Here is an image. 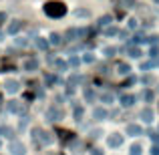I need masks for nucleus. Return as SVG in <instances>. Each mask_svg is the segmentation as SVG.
<instances>
[{
    "label": "nucleus",
    "mask_w": 159,
    "mask_h": 155,
    "mask_svg": "<svg viewBox=\"0 0 159 155\" xmlns=\"http://www.w3.org/2000/svg\"><path fill=\"white\" fill-rule=\"evenodd\" d=\"M61 117H62V113L58 111V109H54V107H51V109L47 111V119H48V121H58Z\"/></svg>",
    "instance_id": "nucleus-4"
},
{
    "label": "nucleus",
    "mask_w": 159,
    "mask_h": 155,
    "mask_svg": "<svg viewBox=\"0 0 159 155\" xmlns=\"http://www.w3.org/2000/svg\"><path fill=\"white\" fill-rule=\"evenodd\" d=\"M131 155H141V145H133V147H131Z\"/></svg>",
    "instance_id": "nucleus-23"
},
{
    "label": "nucleus",
    "mask_w": 159,
    "mask_h": 155,
    "mask_svg": "<svg viewBox=\"0 0 159 155\" xmlns=\"http://www.w3.org/2000/svg\"><path fill=\"white\" fill-rule=\"evenodd\" d=\"M8 111H10V113H22V111H24V103H20V101H10V103H8Z\"/></svg>",
    "instance_id": "nucleus-3"
},
{
    "label": "nucleus",
    "mask_w": 159,
    "mask_h": 155,
    "mask_svg": "<svg viewBox=\"0 0 159 155\" xmlns=\"http://www.w3.org/2000/svg\"><path fill=\"white\" fill-rule=\"evenodd\" d=\"M75 16H77V18H79V16L85 18V16H89V10H77V12H75Z\"/></svg>",
    "instance_id": "nucleus-25"
},
{
    "label": "nucleus",
    "mask_w": 159,
    "mask_h": 155,
    "mask_svg": "<svg viewBox=\"0 0 159 155\" xmlns=\"http://www.w3.org/2000/svg\"><path fill=\"white\" fill-rule=\"evenodd\" d=\"M54 66H57L58 71H65L66 69V62L65 61H54Z\"/></svg>",
    "instance_id": "nucleus-19"
},
{
    "label": "nucleus",
    "mask_w": 159,
    "mask_h": 155,
    "mask_svg": "<svg viewBox=\"0 0 159 155\" xmlns=\"http://www.w3.org/2000/svg\"><path fill=\"white\" fill-rule=\"evenodd\" d=\"M119 4H121V6H133V4H135V0H119Z\"/></svg>",
    "instance_id": "nucleus-22"
},
{
    "label": "nucleus",
    "mask_w": 159,
    "mask_h": 155,
    "mask_svg": "<svg viewBox=\"0 0 159 155\" xmlns=\"http://www.w3.org/2000/svg\"><path fill=\"white\" fill-rule=\"evenodd\" d=\"M111 22V16H103L101 20H99V26H105V24H109Z\"/></svg>",
    "instance_id": "nucleus-24"
},
{
    "label": "nucleus",
    "mask_w": 159,
    "mask_h": 155,
    "mask_svg": "<svg viewBox=\"0 0 159 155\" xmlns=\"http://www.w3.org/2000/svg\"><path fill=\"white\" fill-rule=\"evenodd\" d=\"M93 97H95V93L91 89H85V99L87 101H93Z\"/></svg>",
    "instance_id": "nucleus-20"
},
{
    "label": "nucleus",
    "mask_w": 159,
    "mask_h": 155,
    "mask_svg": "<svg viewBox=\"0 0 159 155\" xmlns=\"http://www.w3.org/2000/svg\"><path fill=\"white\" fill-rule=\"evenodd\" d=\"M151 137H153V141H155V143H159V133H153Z\"/></svg>",
    "instance_id": "nucleus-35"
},
{
    "label": "nucleus",
    "mask_w": 159,
    "mask_h": 155,
    "mask_svg": "<svg viewBox=\"0 0 159 155\" xmlns=\"http://www.w3.org/2000/svg\"><path fill=\"white\" fill-rule=\"evenodd\" d=\"M93 117H97V119H105V117H107V111H105V109H101V107H97L93 111Z\"/></svg>",
    "instance_id": "nucleus-13"
},
{
    "label": "nucleus",
    "mask_w": 159,
    "mask_h": 155,
    "mask_svg": "<svg viewBox=\"0 0 159 155\" xmlns=\"http://www.w3.org/2000/svg\"><path fill=\"white\" fill-rule=\"evenodd\" d=\"M0 133H6V137H10V139L14 137V133H12V131H10L8 127H0Z\"/></svg>",
    "instance_id": "nucleus-21"
},
{
    "label": "nucleus",
    "mask_w": 159,
    "mask_h": 155,
    "mask_svg": "<svg viewBox=\"0 0 159 155\" xmlns=\"http://www.w3.org/2000/svg\"><path fill=\"white\" fill-rule=\"evenodd\" d=\"M133 101H135V99H133L131 95H121V105H123V107H131Z\"/></svg>",
    "instance_id": "nucleus-9"
},
{
    "label": "nucleus",
    "mask_w": 159,
    "mask_h": 155,
    "mask_svg": "<svg viewBox=\"0 0 159 155\" xmlns=\"http://www.w3.org/2000/svg\"><path fill=\"white\" fill-rule=\"evenodd\" d=\"M127 52H129V57H133V58H137V57H139V48H135V47H129L127 48Z\"/></svg>",
    "instance_id": "nucleus-16"
},
{
    "label": "nucleus",
    "mask_w": 159,
    "mask_h": 155,
    "mask_svg": "<svg viewBox=\"0 0 159 155\" xmlns=\"http://www.w3.org/2000/svg\"><path fill=\"white\" fill-rule=\"evenodd\" d=\"M135 26H137V20L131 18V20H129V28H135Z\"/></svg>",
    "instance_id": "nucleus-28"
},
{
    "label": "nucleus",
    "mask_w": 159,
    "mask_h": 155,
    "mask_svg": "<svg viewBox=\"0 0 159 155\" xmlns=\"http://www.w3.org/2000/svg\"><path fill=\"white\" fill-rule=\"evenodd\" d=\"M65 12H66V8H65V4H61V2H48V4H44V14L52 16V18H58V16H62Z\"/></svg>",
    "instance_id": "nucleus-1"
},
{
    "label": "nucleus",
    "mask_w": 159,
    "mask_h": 155,
    "mask_svg": "<svg viewBox=\"0 0 159 155\" xmlns=\"http://www.w3.org/2000/svg\"><path fill=\"white\" fill-rule=\"evenodd\" d=\"M117 71H119V75H129L131 66H129V65H125V62H119V65H117Z\"/></svg>",
    "instance_id": "nucleus-12"
},
{
    "label": "nucleus",
    "mask_w": 159,
    "mask_h": 155,
    "mask_svg": "<svg viewBox=\"0 0 159 155\" xmlns=\"http://www.w3.org/2000/svg\"><path fill=\"white\" fill-rule=\"evenodd\" d=\"M113 52H115V48H105V54H109V57H111Z\"/></svg>",
    "instance_id": "nucleus-34"
},
{
    "label": "nucleus",
    "mask_w": 159,
    "mask_h": 155,
    "mask_svg": "<svg viewBox=\"0 0 159 155\" xmlns=\"http://www.w3.org/2000/svg\"><path fill=\"white\" fill-rule=\"evenodd\" d=\"M107 34L111 36V34H117V28H107Z\"/></svg>",
    "instance_id": "nucleus-30"
},
{
    "label": "nucleus",
    "mask_w": 159,
    "mask_h": 155,
    "mask_svg": "<svg viewBox=\"0 0 159 155\" xmlns=\"http://www.w3.org/2000/svg\"><path fill=\"white\" fill-rule=\"evenodd\" d=\"M51 43H52V44H61V34L52 32V34H51Z\"/></svg>",
    "instance_id": "nucleus-18"
},
{
    "label": "nucleus",
    "mask_w": 159,
    "mask_h": 155,
    "mask_svg": "<svg viewBox=\"0 0 159 155\" xmlns=\"http://www.w3.org/2000/svg\"><path fill=\"white\" fill-rule=\"evenodd\" d=\"M4 87H6L8 93H16V91L20 89V85H18L16 81H6V85H4Z\"/></svg>",
    "instance_id": "nucleus-6"
},
{
    "label": "nucleus",
    "mask_w": 159,
    "mask_h": 155,
    "mask_svg": "<svg viewBox=\"0 0 159 155\" xmlns=\"http://www.w3.org/2000/svg\"><path fill=\"white\" fill-rule=\"evenodd\" d=\"M66 39H79V30L77 28H69L66 30Z\"/></svg>",
    "instance_id": "nucleus-15"
},
{
    "label": "nucleus",
    "mask_w": 159,
    "mask_h": 155,
    "mask_svg": "<svg viewBox=\"0 0 159 155\" xmlns=\"http://www.w3.org/2000/svg\"><path fill=\"white\" fill-rule=\"evenodd\" d=\"M4 18H6V14H4V12H0V22H2Z\"/></svg>",
    "instance_id": "nucleus-36"
},
{
    "label": "nucleus",
    "mask_w": 159,
    "mask_h": 155,
    "mask_svg": "<svg viewBox=\"0 0 159 155\" xmlns=\"http://www.w3.org/2000/svg\"><path fill=\"white\" fill-rule=\"evenodd\" d=\"M143 97H145V101H153V93H151V91H145Z\"/></svg>",
    "instance_id": "nucleus-27"
},
{
    "label": "nucleus",
    "mask_w": 159,
    "mask_h": 155,
    "mask_svg": "<svg viewBox=\"0 0 159 155\" xmlns=\"http://www.w3.org/2000/svg\"><path fill=\"white\" fill-rule=\"evenodd\" d=\"M10 151H12V155H24V145L22 143H12V147H10Z\"/></svg>",
    "instance_id": "nucleus-5"
},
{
    "label": "nucleus",
    "mask_w": 159,
    "mask_h": 155,
    "mask_svg": "<svg viewBox=\"0 0 159 155\" xmlns=\"http://www.w3.org/2000/svg\"><path fill=\"white\" fill-rule=\"evenodd\" d=\"M75 117H77V121H81V117H83V107H77V109H75Z\"/></svg>",
    "instance_id": "nucleus-26"
},
{
    "label": "nucleus",
    "mask_w": 159,
    "mask_h": 155,
    "mask_svg": "<svg viewBox=\"0 0 159 155\" xmlns=\"http://www.w3.org/2000/svg\"><path fill=\"white\" fill-rule=\"evenodd\" d=\"M47 83H48V85H52V83H54V77H52V75H48V77H47Z\"/></svg>",
    "instance_id": "nucleus-32"
},
{
    "label": "nucleus",
    "mask_w": 159,
    "mask_h": 155,
    "mask_svg": "<svg viewBox=\"0 0 159 155\" xmlns=\"http://www.w3.org/2000/svg\"><path fill=\"white\" fill-rule=\"evenodd\" d=\"M79 62H81V61H79V58H77V57H73V58H70V65H73V66H77V65H79Z\"/></svg>",
    "instance_id": "nucleus-29"
},
{
    "label": "nucleus",
    "mask_w": 159,
    "mask_h": 155,
    "mask_svg": "<svg viewBox=\"0 0 159 155\" xmlns=\"http://www.w3.org/2000/svg\"><path fill=\"white\" fill-rule=\"evenodd\" d=\"M20 28H22V22H20V20H14V22L8 26V32H10V34H14V32H18Z\"/></svg>",
    "instance_id": "nucleus-8"
},
{
    "label": "nucleus",
    "mask_w": 159,
    "mask_h": 155,
    "mask_svg": "<svg viewBox=\"0 0 159 155\" xmlns=\"http://www.w3.org/2000/svg\"><path fill=\"white\" fill-rule=\"evenodd\" d=\"M36 44H39V48H43V51H47V48H48V40L40 39V36L36 39Z\"/></svg>",
    "instance_id": "nucleus-14"
},
{
    "label": "nucleus",
    "mask_w": 159,
    "mask_h": 155,
    "mask_svg": "<svg viewBox=\"0 0 159 155\" xmlns=\"http://www.w3.org/2000/svg\"><path fill=\"white\" fill-rule=\"evenodd\" d=\"M127 135H141L139 125H127Z\"/></svg>",
    "instance_id": "nucleus-7"
},
{
    "label": "nucleus",
    "mask_w": 159,
    "mask_h": 155,
    "mask_svg": "<svg viewBox=\"0 0 159 155\" xmlns=\"http://www.w3.org/2000/svg\"><path fill=\"white\" fill-rule=\"evenodd\" d=\"M85 61H87V62H93V61H95V57H93V54H87Z\"/></svg>",
    "instance_id": "nucleus-31"
},
{
    "label": "nucleus",
    "mask_w": 159,
    "mask_h": 155,
    "mask_svg": "<svg viewBox=\"0 0 159 155\" xmlns=\"http://www.w3.org/2000/svg\"><path fill=\"white\" fill-rule=\"evenodd\" d=\"M109 147H119L121 143H123V135H119V133H113L111 137H109Z\"/></svg>",
    "instance_id": "nucleus-2"
},
{
    "label": "nucleus",
    "mask_w": 159,
    "mask_h": 155,
    "mask_svg": "<svg viewBox=\"0 0 159 155\" xmlns=\"http://www.w3.org/2000/svg\"><path fill=\"white\" fill-rule=\"evenodd\" d=\"M141 117H143L145 123H149V121H153V111L151 109H143V111H141Z\"/></svg>",
    "instance_id": "nucleus-11"
},
{
    "label": "nucleus",
    "mask_w": 159,
    "mask_h": 155,
    "mask_svg": "<svg viewBox=\"0 0 159 155\" xmlns=\"http://www.w3.org/2000/svg\"><path fill=\"white\" fill-rule=\"evenodd\" d=\"M101 101H105V103H113V93H103V95H101Z\"/></svg>",
    "instance_id": "nucleus-17"
},
{
    "label": "nucleus",
    "mask_w": 159,
    "mask_h": 155,
    "mask_svg": "<svg viewBox=\"0 0 159 155\" xmlns=\"http://www.w3.org/2000/svg\"><path fill=\"white\" fill-rule=\"evenodd\" d=\"M151 155H159V147H157V145H155V147L151 149Z\"/></svg>",
    "instance_id": "nucleus-33"
},
{
    "label": "nucleus",
    "mask_w": 159,
    "mask_h": 155,
    "mask_svg": "<svg viewBox=\"0 0 159 155\" xmlns=\"http://www.w3.org/2000/svg\"><path fill=\"white\" fill-rule=\"evenodd\" d=\"M155 2H159V0H155Z\"/></svg>",
    "instance_id": "nucleus-38"
},
{
    "label": "nucleus",
    "mask_w": 159,
    "mask_h": 155,
    "mask_svg": "<svg viewBox=\"0 0 159 155\" xmlns=\"http://www.w3.org/2000/svg\"><path fill=\"white\" fill-rule=\"evenodd\" d=\"M24 69H26V71H36V69H39V61H36V58H30V61H26Z\"/></svg>",
    "instance_id": "nucleus-10"
},
{
    "label": "nucleus",
    "mask_w": 159,
    "mask_h": 155,
    "mask_svg": "<svg viewBox=\"0 0 159 155\" xmlns=\"http://www.w3.org/2000/svg\"><path fill=\"white\" fill-rule=\"evenodd\" d=\"M93 155H103V151H99V149H95V151H93Z\"/></svg>",
    "instance_id": "nucleus-37"
}]
</instances>
